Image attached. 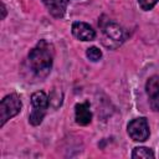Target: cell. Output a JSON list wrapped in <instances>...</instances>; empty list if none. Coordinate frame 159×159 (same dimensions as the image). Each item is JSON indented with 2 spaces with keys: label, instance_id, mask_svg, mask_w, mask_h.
<instances>
[{
  "label": "cell",
  "instance_id": "1",
  "mask_svg": "<svg viewBox=\"0 0 159 159\" xmlns=\"http://www.w3.org/2000/svg\"><path fill=\"white\" fill-rule=\"evenodd\" d=\"M52 62L53 46L46 40H40L29 53L30 70L37 78H46L51 72Z\"/></svg>",
  "mask_w": 159,
  "mask_h": 159
},
{
  "label": "cell",
  "instance_id": "2",
  "mask_svg": "<svg viewBox=\"0 0 159 159\" xmlns=\"http://www.w3.org/2000/svg\"><path fill=\"white\" fill-rule=\"evenodd\" d=\"M31 104H32V112L29 117V122L32 125H39L46 114L48 107V97L46 96L45 92L37 91L31 96Z\"/></svg>",
  "mask_w": 159,
  "mask_h": 159
},
{
  "label": "cell",
  "instance_id": "3",
  "mask_svg": "<svg viewBox=\"0 0 159 159\" xmlns=\"http://www.w3.org/2000/svg\"><path fill=\"white\" fill-rule=\"evenodd\" d=\"M21 99L16 93L5 96L0 102V125L4 124L21 111Z\"/></svg>",
  "mask_w": 159,
  "mask_h": 159
},
{
  "label": "cell",
  "instance_id": "4",
  "mask_svg": "<svg viewBox=\"0 0 159 159\" xmlns=\"http://www.w3.org/2000/svg\"><path fill=\"white\" fill-rule=\"evenodd\" d=\"M128 134L134 142H144L149 138V124L147 118L139 117L128 123Z\"/></svg>",
  "mask_w": 159,
  "mask_h": 159
},
{
  "label": "cell",
  "instance_id": "5",
  "mask_svg": "<svg viewBox=\"0 0 159 159\" xmlns=\"http://www.w3.org/2000/svg\"><path fill=\"white\" fill-rule=\"evenodd\" d=\"M145 89L150 107L155 112H159V76H152L150 78H148Z\"/></svg>",
  "mask_w": 159,
  "mask_h": 159
},
{
  "label": "cell",
  "instance_id": "6",
  "mask_svg": "<svg viewBox=\"0 0 159 159\" xmlns=\"http://www.w3.org/2000/svg\"><path fill=\"white\" fill-rule=\"evenodd\" d=\"M72 34L81 41H92L96 37V31L86 22L76 21L72 24Z\"/></svg>",
  "mask_w": 159,
  "mask_h": 159
},
{
  "label": "cell",
  "instance_id": "7",
  "mask_svg": "<svg viewBox=\"0 0 159 159\" xmlns=\"http://www.w3.org/2000/svg\"><path fill=\"white\" fill-rule=\"evenodd\" d=\"M75 118L76 123L80 125H87L92 120V112L89 109V103H77L75 107Z\"/></svg>",
  "mask_w": 159,
  "mask_h": 159
},
{
  "label": "cell",
  "instance_id": "8",
  "mask_svg": "<svg viewBox=\"0 0 159 159\" xmlns=\"http://www.w3.org/2000/svg\"><path fill=\"white\" fill-rule=\"evenodd\" d=\"M42 2L45 4L48 12L56 19L63 17L68 5V0H42Z\"/></svg>",
  "mask_w": 159,
  "mask_h": 159
},
{
  "label": "cell",
  "instance_id": "9",
  "mask_svg": "<svg viewBox=\"0 0 159 159\" xmlns=\"http://www.w3.org/2000/svg\"><path fill=\"white\" fill-rule=\"evenodd\" d=\"M103 32L104 35L111 40V41H116V42H122L123 39H124V35H123V30L122 27L113 22V21H108L104 27H103Z\"/></svg>",
  "mask_w": 159,
  "mask_h": 159
},
{
  "label": "cell",
  "instance_id": "10",
  "mask_svg": "<svg viewBox=\"0 0 159 159\" xmlns=\"http://www.w3.org/2000/svg\"><path fill=\"white\" fill-rule=\"evenodd\" d=\"M155 154L154 152L150 149V148H147V147H137L133 149V153H132V158L133 159H137V158H154Z\"/></svg>",
  "mask_w": 159,
  "mask_h": 159
},
{
  "label": "cell",
  "instance_id": "11",
  "mask_svg": "<svg viewBox=\"0 0 159 159\" xmlns=\"http://www.w3.org/2000/svg\"><path fill=\"white\" fill-rule=\"evenodd\" d=\"M86 55H87V57H88L91 61H98V60H101V57H102L101 50H99L98 47H96V46H92V47L87 48Z\"/></svg>",
  "mask_w": 159,
  "mask_h": 159
},
{
  "label": "cell",
  "instance_id": "12",
  "mask_svg": "<svg viewBox=\"0 0 159 159\" xmlns=\"http://www.w3.org/2000/svg\"><path fill=\"white\" fill-rule=\"evenodd\" d=\"M157 2H158V0H138L139 6H140L143 10H145V11L152 10V9L157 5Z\"/></svg>",
  "mask_w": 159,
  "mask_h": 159
},
{
  "label": "cell",
  "instance_id": "13",
  "mask_svg": "<svg viewBox=\"0 0 159 159\" xmlns=\"http://www.w3.org/2000/svg\"><path fill=\"white\" fill-rule=\"evenodd\" d=\"M5 16H6V7H5V5L2 4V16H1V19H5Z\"/></svg>",
  "mask_w": 159,
  "mask_h": 159
}]
</instances>
